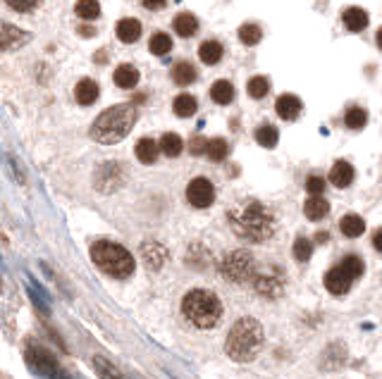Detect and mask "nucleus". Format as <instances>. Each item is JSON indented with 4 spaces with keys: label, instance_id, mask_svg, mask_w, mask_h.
<instances>
[{
    "label": "nucleus",
    "instance_id": "f257e3e1",
    "mask_svg": "<svg viewBox=\"0 0 382 379\" xmlns=\"http://www.w3.org/2000/svg\"><path fill=\"white\" fill-rule=\"evenodd\" d=\"M227 219L237 236L253 243L265 241L275 231V215L258 200H244V203L234 205L227 212Z\"/></svg>",
    "mask_w": 382,
    "mask_h": 379
},
{
    "label": "nucleus",
    "instance_id": "f03ea898",
    "mask_svg": "<svg viewBox=\"0 0 382 379\" xmlns=\"http://www.w3.org/2000/svg\"><path fill=\"white\" fill-rule=\"evenodd\" d=\"M136 122V107L134 105H112L105 112L96 117V122L91 124V138L103 146L122 141L124 136L131 131V126Z\"/></svg>",
    "mask_w": 382,
    "mask_h": 379
},
{
    "label": "nucleus",
    "instance_id": "7ed1b4c3",
    "mask_svg": "<svg viewBox=\"0 0 382 379\" xmlns=\"http://www.w3.org/2000/svg\"><path fill=\"white\" fill-rule=\"evenodd\" d=\"M263 349V327L258 320L244 318L237 322L227 334L225 351L237 363H251Z\"/></svg>",
    "mask_w": 382,
    "mask_h": 379
},
{
    "label": "nucleus",
    "instance_id": "20e7f679",
    "mask_svg": "<svg viewBox=\"0 0 382 379\" xmlns=\"http://www.w3.org/2000/svg\"><path fill=\"white\" fill-rule=\"evenodd\" d=\"M181 313L191 325L201 327V330H210L222 318V303L213 291L205 289H193L181 301Z\"/></svg>",
    "mask_w": 382,
    "mask_h": 379
},
{
    "label": "nucleus",
    "instance_id": "39448f33",
    "mask_svg": "<svg viewBox=\"0 0 382 379\" xmlns=\"http://www.w3.org/2000/svg\"><path fill=\"white\" fill-rule=\"evenodd\" d=\"M91 260L96 267H101L105 275L115 279H127L134 272V255L120 243L112 241H96L91 246Z\"/></svg>",
    "mask_w": 382,
    "mask_h": 379
},
{
    "label": "nucleus",
    "instance_id": "423d86ee",
    "mask_svg": "<svg viewBox=\"0 0 382 379\" xmlns=\"http://www.w3.org/2000/svg\"><path fill=\"white\" fill-rule=\"evenodd\" d=\"M363 275V260L356 255H347L344 260L332 267L328 275H325V289L335 296H342L352 289V284Z\"/></svg>",
    "mask_w": 382,
    "mask_h": 379
},
{
    "label": "nucleus",
    "instance_id": "0eeeda50",
    "mask_svg": "<svg viewBox=\"0 0 382 379\" xmlns=\"http://www.w3.org/2000/svg\"><path fill=\"white\" fill-rule=\"evenodd\" d=\"M220 272L229 282H253L256 277V263L253 255L246 251H232L220 260Z\"/></svg>",
    "mask_w": 382,
    "mask_h": 379
},
{
    "label": "nucleus",
    "instance_id": "6e6552de",
    "mask_svg": "<svg viewBox=\"0 0 382 379\" xmlns=\"http://www.w3.org/2000/svg\"><path fill=\"white\" fill-rule=\"evenodd\" d=\"M27 363L29 368L36 372V375L41 377H51V379H62L65 375L60 372L58 363H55V358L51 353H46L43 349H29L27 351Z\"/></svg>",
    "mask_w": 382,
    "mask_h": 379
},
{
    "label": "nucleus",
    "instance_id": "1a4fd4ad",
    "mask_svg": "<svg viewBox=\"0 0 382 379\" xmlns=\"http://www.w3.org/2000/svg\"><path fill=\"white\" fill-rule=\"evenodd\" d=\"M215 198V188L208 179L198 176V179H191L189 186H186V200L193 205V207H208Z\"/></svg>",
    "mask_w": 382,
    "mask_h": 379
},
{
    "label": "nucleus",
    "instance_id": "9d476101",
    "mask_svg": "<svg viewBox=\"0 0 382 379\" xmlns=\"http://www.w3.org/2000/svg\"><path fill=\"white\" fill-rule=\"evenodd\" d=\"M282 275L277 270H273V272H263V275H256L253 277V287L256 291L268 296V299H275V296L282 294Z\"/></svg>",
    "mask_w": 382,
    "mask_h": 379
},
{
    "label": "nucleus",
    "instance_id": "9b49d317",
    "mask_svg": "<svg viewBox=\"0 0 382 379\" xmlns=\"http://www.w3.org/2000/svg\"><path fill=\"white\" fill-rule=\"evenodd\" d=\"M29 41V34L24 29H17L12 24H0V50H15Z\"/></svg>",
    "mask_w": 382,
    "mask_h": 379
},
{
    "label": "nucleus",
    "instance_id": "f8f14e48",
    "mask_svg": "<svg viewBox=\"0 0 382 379\" xmlns=\"http://www.w3.org/2000/svg\"><path fill=\"white\" fill-rule=\"evenodd\" d=\"M141 258H143V263H146L151 270H160L162 265H165V260H167V251L162 248L160 243L146 241V243L141 246Z\"/></svg>",
    "mask_w": 382,
    "mask_h": 379
},
{
    "label": "nucleus",
    "instance_id": "ddd939ff",
    "mask_svg": "<svg viewBox=\"0 0 382 379\" xmlns=\"http://www.w3.org/2000/svg\"><path fill=\"white\" fill-rule=\"evenodd\" d=\"M275 107H277V115H280L282 119L292 122V119H297L299 112H302V100H299L297 96H292V93H285V96L277 98Z\"/></svg>",
    "mask_w": 382,
    "mask_h": 379
},
{
    "label": "nucleus",
    "instance_id": "4468645a",
    "mask_svg": "<svg viewBox=\"0 0 382 379\" xmlns=\"http://www.w3.org/2000/svg\"><path fill=\"white\" fill-rule=\"evenodd\" d=\"M330 181L337 188H347L354 181V167L349 165L347 160L335 162V167H332V172H330Z\"/></svg>",
    "mask_w": 382,
    "mask_h": 379
},
{
    "label": "nucleus",
    "instance_id": "2eb2a0df",
    "mask_svg": "<svg viewBox=\"0 0 382 379\" xmlns=\"http://www.w3.org/2000/svg\"><path fill=\"white\" fill-rule=\"evenodd\" d=\"M74 98H77V103L81 105H91L96 103L98 98V84L93 79H81L77 88H74Z\"/></svg>",
    "mask_w": 382,
    "mask_h": 379
},
{
    "label": "nucleus",
    "instance_id": "dca6fc26",
    "mask_svg": "<svg viewBox=\"0 0 382 379\" xmlns=\"http://www.w3.org/2000/svg\"><path fill=\"white\" fill-rule=\"evenodd\" d=\"M117 39L124 41V43H134L139 41L141 36V24L139 20H131V17H127V20H120L117 22Z\"/></svg>",
    "mask_w": 382,
    "mask_h": 379
},
{
    "label": "nucleus",
    "instance_id": "f3484780",
    "mask_svg": "<svg viewBox=\"0 0 382 379\" xmlns=\"http://www.w3.org/2000/svg\"><path fill=\"white\" fill-rule=\"evenodd\" d=\"M342 20L347 24V29L356 34V31H363L368 27V12H363L361 8H347L342 15Z\"/></svg>",
    "mask_w": 382,
    "mask_h": 379
},
{
    "label": "nucleus",
    "instance_id": "a211bd4d",
    "mask_svg": "<svg viewBox=\"0 0 382 379\" xmlns=\"http://www.w3.org/2000/svg\"><path fill=\"white\" fill-rule=\"evenodd\" d=\"M158 150H160V143H155L153 138H141L136 143V157L143 162V165H153L158 160Z\"/></svg>",
    "mask_w": 382,
    "mask_h": 379
},
{
    "label": "nucleus",
    "instance_id": "6ab92c4d",
    "mask_svg": "<svg viewBox=\"0 0 382 379\" xmlns=\"http://www.w3.org/2000/svg\"><path fill=\"white\" fill-rule=\"evenodd\" d=\"M172 27L181 39H189V36H193L198 31V22H196V17L189 15V12H181V15L174 17Z\"/></svg>",
    "mask_w": 382,
    "mask_h": 379
},
{
    "label": "nucleus",
    "instance_id": "aec40b11",
    "mask_svg": "<svg viewBox=\"0 0 382 379\" xmlns=\"http://www.w3.org/2000/svg\"><path fill=\"white\" fill-rule=\"evenodd\" d=\"M328 212H330V203L325 198H321V195H311L304 205V215L309 219H323Z\"/></svg>",
    "mask_w": 382,
    "mask_h": 379
},
{
    "label": "nucleus",
    "instance_id": "412c9836",
    "mask_svg": "<svg viewBox=\"0 0 382 379\" xmlns=\"http://www.w3.org/2000/svg\"><path fill=\"white\" fill-rule=\"evenodd\" d=\"M340 229H342L344 236L356 239L366 231V222H363V217H359V215H344L342 222H340Z\"/></svg>",
    "mask_w": 382,
    "mask_h": 379
},
{
    "label": "nucleus",
    "instance_id": "4be33fe9",
    "mask_svg": "<svg viewBox=\"0 0 382 379\" xmlns=\"http://www.w3.org/2000/svg\"><path fill=\"white\" fill-rule=\"evenodd\" d=\"M115 84L120 88H134L136 84H139V72H136L131 65H120L115 69Z\"/></svg>",
    "mask_w": 382,
    "mask_h": 379
},
{
    "label": "nucleus",
    "instance_id": "5701e85b",
    "mask_svg": "<svg viewBox=\"0 0 382 379\" xmlns=\"http://www.w3.org/2000/svg\"><path fill=\"white\" fill-rule=\"evenodd\" d=\"M198 58H201L205 65H217L222 60V43L217 41H205L198 48Z\"/></svg>",
    "mask_w": 382,
    "mask_h": 379
},
{
    "label": "nucleus",
    "instance_id": "b1692460",
    "mask_svg": "<svg viewBox=\"0 0 382 379\" xmlns=\"http://www.w3.org/2000/svg\"><path fill=\"white\" fill-rule=\"evenodd\" d=\"M172 79L177 81L179 86H189L191 81H196V67L191 62H177L172 67Z\"/></svg>",
    "mask_w": 382,
    "mask_h": 379
},
{
    "label": "nucleus",
    "instance_id": "393cba45",
    "mask_svg": "<svg viewBox=\"0 0 382 379\" xmlns=\"http://www.w3.org/2000/svg\"><path fill=\"white\" fill-rule=\"evenodd\" d=\"M196 98L189 96V93H181V96L174 98V103H172V110H174V115L177 117H191L193 112H196Z\"/></svg>",
    "mask_w": 382,
    "mask_h": 379
},
{
    "label": "nucleus",
    "instance_id": "a878e982",
    "mask_svg": "<svg viewBox=\"0 0 382 379\" xmlns=\"http://www.w3.org/2000/svg\"><path fill=\"white\" fill-rule=\"evenodd\" d=\"M210 98L220 105H227V103H232V98H234V88H232L229 81L220 79L210 86Z\"/></svg>",
    "mask_w": 382,
    "mask_h": 379
},
{
    "label": "nucleus",
    "instance_id": "bb28decb",
    "mask_svg": "<svg viewBox=\"0 0 382 379\" xmlns=\"http://www.w3.org/2000/svg\"><path fill=\"white\" fill-rule=\"evenodd\" d=\"M74 12H77V17H81V20H96L101 15V5H98V0H79L74 5Z\"/></svg>",
    "mask_w": 382,
    "mask_h": 379
},
{
    "label": "nucleus",
    "instance_id": "cd10ccee",
    "mask_svg": "<svg viewBox=\"0 0 382 379\" xmlns=\"http://www.w3.org/2000/svg\"><path fill=\"white\" fill-rule=\"evenodd\" d=\"M277 129H275L273 124H263L258 126V131H256V141L261 143L263 148H275L277 146Z\"/></svg>",
    "mask_w": 382,
    "mask_h": 379
},
{
    "label": "nucleus",
    "instance_id": "c85d7f7f",
    "mask_svg": "<svg viewBox=\"0 0 382 379\" xmlns=\"http://www.w3.org/2000/svg\"><path fill=\"white\" fill-rule=\"evenodd\" d=\"M227 153H229V146H227V141H225V138H210V141H208L205 155H208L213 162L225 160V157H227Z\"/></svg>",
    "mask_w": 382,
    "mask_h": 379
},
{
    "label": "nucleus",
    "instance_id": "c756f323",
    "mask_svg": "<svg viewBox=\"0 0 382 379\" xmlns=\"http://www.w3.org/2000/svg\"><path fill=\"white\" fill-rule=\"evenodd\" d=\"M181 148H184V141L177 134H165L160 138V150L167 157H177L181 153Z\"/></svg>",
    "mask_w": 382,
    "mask_h": 379
},
{
    "label": "nucleus",
    "instance_id": "7c9ffc66",
    "mask_svg": "<svg viewBox=\"0 0 382 379\" xmlns=\"http://www.w3.org/2000/svg\"><path fill=\"white\" fill-rule=\"evenodd\" d=\"M148 50L153 55H167L172 50V39L167 34H153L151 43H148Z\"/></svg>",
    "mask_w": 382,
    "mask_h": 379
},
{
    "label": "nucleus",
    "instance_id": "2f4dec72",
    "mask_svg": "<svg viewBox=\"0 0 382 379\" xmlns=\"http://www.w3.org/2000/svg\"><path fill=\"white\" fill-rule=\"evenodd\" d=\"M366 110L363 107H349L347 110V115H344V124L349 126V129H361L363 124H366Z\"/></svg>",
    "mask_w": 382,
    "mask_h": 379
},
{
    "label": "nucleus",
    "instance_id": "473e14b6",
    "mask_svg": "<svg viewBox=\"0 0 382 379\" xmlns=\"http://www.w3.org/2000/svg\"><path fill=\"white\" fill-rule=\"evenodd\" d=\"M261 27L258 24H244V27L239 29V39L244 46H256V43L261 41Z\"/></svg>",
    "mask_w": 382,
    "mask_h": 379
},
{
    "label": "nucleus",
    "instance_id": "72a5a7b5",
    "mask_svg": "<svg viewBox=\"0 0 382 379\" xmlns=\"http://www.w3.org/2000/svg\"><path fill=\"white\" fill-rule=\"evenodd\" d=\"M93 368L101 375V379H122V375L117 372L105 358H93Z\"/></svg>",
    "mask_w": 382,
    "mask_h": 379
},
{
    "label": "nucleus",
    "instance_id": "f704fd0d",
    "mask_svg": "<svg viewBox=\"0 0 382 379\" xmlns=\"http://www.w3.org/2000/svg\"><path fill=\"white\" fill-rule=\"evenodd\" d=\"M268 88H270V84H268L265 77L249 79V96H251V98H265L268 96Z\"/></svg>",
    "mask_w": 382,
    "mask_h": 379
},
{
    "label": "nucleus",
    "instance_id": "c9c22d12",
    "mask_svg": "<svg viewBox=\"0 0 382 379\" xmlns=\"http://www.w3.org/2000/svg\"><path fill=\"white\" fill-rule=\"evenodd\" d=\"M311 253H313V243L309 241V239H297V243H294V255H297L299 263H306L311 260Z\"/></svg>",
    "mask_w": 382,
    "mask_h": 379
},
{
    "label": "nucleus",
    "instance_id": "e433bc0d",
    "mask_svg": "<svg viewBox=\"0 0 382 379\" xmlns=\"http://www.w3.org/2000/svg\"><path fill=\"white\" fill-rule=\"evenodd\" d=\"M8 5L17 12H31L39 5V0H8Z\"/></svg>",
    "mask_w": 382,
    "mask_h": 379
},
{
    "label": "nucleus",
    "instance_id": "4c0bfd02",
    "mask_svg": "<svg viewBox=\"0 0 382 379\" xmlns=\"http://www.w3.org/2000/svg\"><path fill=\"white\" fill-rule=\"evenodd\" d=\"M306 191L311 195H321L325 191V181L321 176H309V181H306Z\"/></svg>",
    "mask_w": 382,
    "mask_h": 379
},
{
    "label": "nucleus",
    "instance_id": "58836bf2",
    "mask_svg": "<svg viewBox=\"0 0 382 379\" xmlns=\"http://www.w3.org/2000/svg\"><path fill=\"white\" fill-rule=\"evenodd\" d=\"M205 148H208V141H205L203 136H193L191 138V146H189L191 155H201V153H205Z\"/></svg>",
    "mask_w": 382,
    "mask_h": 379
},
{
    "label": "nucleus",
    "instance_id": "ea45409f",
    "mask_svg": "<svg viewBox=\"0 0 382 379\" xmlns=\"http://www.w3.org/2000/svg\"><path fill=\"white\" fill-rule=\"evenodd\" d=\"M143 5H146L148 10H158V8H162L165 5V0H141Z\"/></svg>",
    "mask_w": 382,
    "mask_h": 379
},
{
    "label": "nucleus",
    "instance_id": "a19ab883",
    "mask_svg": "<svg viewBox=\"0 0 382 379\" xmlns=\"http://www.w3.org/2000/svg\"><path fill=\"white\" fill-rule=\"evenodd\" d=\"M373 246H375V248H378L380 253H382V229L378 231V234H375V236H373Z\"/></svg>",
    "mask_w": 382,
    "mask_h": 379
},
{
    "label": "nucleus",
    "instance_id": "79ce46f5",
    "mask_svg": "<svg viewBox=\"0 0 382 379\" xmlns=\"http://www.w3.org/2000/svg\"><path fill=\"white\" fill-rule=\"evenodd\" d=\"M81 34H84V36H91V34H93V29H89V27H84V29H81Z\"/></svg>",
    "mask_w": 382,
    "mask_h": 379
},
{
    "label": "nucleus",
    "instance_id": "37998d69",
    "mask_svg": "<svg viewBox=\"0 0 382 379\" xmlns=\"http://www.w3.org/2000/svg\"><path fill=\"white\" fill-rule=\"evenodd\" d=\"M378 46H380V50H382V29L378 31Z\"/></svg>",
    "mask_w": 382,
    "mask_h": 379
}]
</instances>
